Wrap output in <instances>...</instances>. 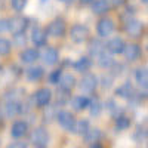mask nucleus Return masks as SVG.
<instances>
[{"mask_svg": "<svg viewBox=\"0 0 148 148\" xmlns=\"http://www.w3.org/2000/svg\"><path fill=\"white\" fill-rule=\"evenodd\" d=\"M30 142L34 147H39V148H45L49 145V133L45 127H34L31 135H30Z\"/></svg>", "mask_w": 148, "mask_h": 148, "instance_id": "1", "label": "nucleus"}, {"mask_svg": "<svg viewBox=\"0 0 148 148\" xmlns=\"http://www.w3.org/2000/svg\"><path fill=\"white\" fill-rule=\"evenodd\" d=\"M46 33L51 36V37H64L67 33V25H65V21L62 18H56L53 21L49 22V25L46 28Z\"/></svg>", "mask_w": 148, "mask_h": 148, "instance_id": "2", "label": "nucleus"}, {"mask_svg": "<svg viewBox=\"0 0 148 148\" xmlns=\"http://www.w3.org/2000/svg\"><path fill=\"white\" fill-rule=\"evenodd\" d=\"M55 119H56V121L59 123V126L62 127L64 130L73 132V127H74V125H76V119H74V116L70 113V111H67V110L58 111Z\"/></svg>", "mask_w": 148, "mask_h": 148, "instance_id": "3", "label": "nucleus"}, {"mask_svg": "<svg viewBox=\"0 0 148 148\" xmlns=\"http://www.w3.org/2000/svg\"><path fill=\"white\" fill-rule=\"evenodd\" d=\"M89 37V28L83 24H74L70 30V39L74 43H83Z\"/></svg>", "mask_w": 148, "mask_h": 148, "instance_id": "4", "label": "nucleus"}, {"mask_svg": "<svg viewBox=\"0 0 148 148\" xmlns=\"http://www.w3.org/2000/svg\"><path fill=\"white\" fill-rule=\"evenodd\" d=\"M96 86H98V77L95 76V74H92V73L83 74V77H82V80H80V83H79L80 90H82V92H86V93L95 92Z\"/></svg>", "mask_w": 148, "mask_h": 148, "instance_id": "5", "label": "nucleus"}, {"mask_svg": "<svg viewBox=\"0 0 148 148\" xmlns=\"http://www.w3.org/2000/svg\"><path fill=\"white\" fill-rule=\"evenodd\" d=\"M125 31L127 33L129 37L136 39V37H141L142 33H144V24H142L139 19L130 18V19H127L126 24H125Z\"/></svg>", "mask_w": 148, "mask_h": 148, "instance_id": "6", "label": "nucleus"}, {"mask_svg": "<svg viewBox=\"0 0 148 148\" xmlns=\"http://www.w3.org/2000/svg\"><path fill=\"white\" fill-rule=\"evenodd\" d=\"M113 31H114V21L111 18L104 16V18H101L99 21H98V24H96V33H98L99 37H107Z\"/></svg>", "mask_w": 148, "mask_h": 148, "instance_id": "7", "label": "nucleus"}, {"mask_svg": "<svg viewBox=\"0 0 148 148\" xmlns=\"http://www.w3.org/2000/svg\"><path fill=\"white\" fill-rule=\"evenodd\" d=\"M28 27V19L24 16H14L9 19V31L12 34H18L24 33Z\"/></svg>", "mask_w": 148, "mask_h": 148, "instance_id": "8", "label": "nucleus"}, {"mask_svg": "<svg viewBox=\"0 0 148 148\" xmlns=\"http://www.w3.org/2000/svg\"><path fill=\"white\" fill-rule=\"evenodd\" d=\"M51 99H52V92L51 89H47V88H42L39 90H36L34 93V104L37 107H46L51 104Z\"/></svg>", "mask_w": 148, "mask_h": 148, "instance_id": "9", "label": "nucleus"}, {"mask_svg": "<svg viewBox=\"0 0 148 148\" xmlns=\"http://www.w3.org/2000/svg\"><path fill=\"white\" fill-rule=\"evenodd\" d=\"M116 95H117L119 98H123V99H127V101L135 99V98L138 96L130 82H125L123 84H120L119 88L116 89Z\"/></svg>", "mask_w": 148, "mask_h": 148, "instance_id": "10", "label": "nucleus"}, {"mask_svg": "<svg viewBox=\"0 0 148 148\" xmlns=\"http://www.w3.org/2000/svg\"><path fill=\"white\" fill-rule=\"evenodd\" d=\"M125 47H126V43H125V40H123L121 37H113V39H110V40L107 42V45H105L107 52L113 53V55L123 53Z\"/></svg>", "mask_w": 148, "mask_h": 148, "instance_id": "11", "label": "nucleus"}, {"mask_svg": "<svg viewBox=\"0 0 148 148\" xmlns=\"http://www.w3.org/2000/svg\"><path fill=\"white\" fill-rule=\"evenodd\" d=\"M123 53H125V58L129 61V62H135V61L139 59L142 51H141V46L138 43H129V45H126Z\"/></svg>", "mask_w": 148, "mask_h": 148, "instance_id": "12", "label": "nucleus"}, {"mask_svg": "<svg viewBox=\"0 0 148 148\" xmlns=\"http://www.w3.org/2000/svg\"><path fill=\"white\" fill-rule=\"evenodd\" d=\"M135 82L142 90H148V67H139L135 70Z\"/></svg>", "mask_w": 148, "mask_h": 148, "instance_id": "13", "label": "nucleus"}, {"mask_svg": "<svg viewBox=\"0 0 148 148\" xmlns=\"http://www.w3.org/2000/svg\"><path fill=\"white\" fill-rule=\"evenodd\" d=\"M58 84H59V89H62L65 92H71L73 88L76 86V77L71 73H64V74H61Z\"/></svg>", "mask_w": 148, "mask_h": 148, "instance_id": "14", "label": "nucleus"}, {"mask_svg": "<svg viewBox=\"0 0 148 148\" xmlns=\"http://www.w3.org/2000/svg\"><path fill=\"white\" fill-rule=\"evenodd\" d=\"M22 104L19 102V101H16V99H12V101H8L6 102V105H5V114H6V117H15V116H18V114H21L22 113Z\"/></svg>", "mask_w": 148, "mask_h": 148, "instance_id": "15", "label": "nucleus"}, {"mask_svg": "<svg viewBox=\"0 0 148 148\" xmlns=\"http://www.w3.org/2000/svg\"><path fill=\"white\" fill-rule=\"evenodd\" d=\"M42 59L46 65H55L59 59V53L55 47H46L42 53Z\"/></svg>", "mask_w": 148, "mask_h": 148, "instance_id": "16", "label": "nucleus"}, {"mask_svg": "<svg viewBox=\"0 0 148 148\" xmlns=\"http://www.w3.org/2000/svg\"><path fill=\"white\" fill-rule=\"evenodd\" d=\"M27 130H28L27 121L16 120V121H14V125H12V127H10V135L14 138H22L24 135L27 133Z\"/></svg>", "mask_w": 148, "mask_h": 148, "instance_id": "17", "label": "nucleus"}, {"mask_svg": "<svg viewBox=\"0 0 148 148\" xmlns=\"http://www.w3.org/2000/svg\"><path fill=\"white\" fill-rule=\"evenodd\" d=\"M31 40L36 46H45L46 45V40H47V33L46 30L40 28V27H36L33 28V33H31Z\"/></svg>", "mask_w": 148, "mask_h": 148, "instance_id": "18", "label": "nucleus"}, {"mask_svg": "<svg viewBox=\"0 0 148 148\" xmlns=\"http://www.w3.org/2000/svg\"><path fill=\"white\" fill-rule=\"evenodd\" d=\"M89 105H90V99L84 95L74 96L71 99V107L74 108V111H83L86 108H89Z\"/></svg>", "mask_w": 148, "mask_h": 148, "instance_id": "19", "label": "nucleus"}, {"mask_svg": "<svg viewBox=\"0 0 148 148\" xmlns=\"http://www.w3.org/2000/svg\"><path fill=\"white\" fill-rule=\"evenodd\" d=\"M39 56H40V53L37 49H25V51L21 52L19 59H21L22 64H33L39 59Z\"/></svg>", "mask_w": 148, "mask_h": 148, "instance_id": "20", "label": "nucleus"}, {"mask_svg": "<svg viewBox=\"0 0 148 148\" xmlns=\"http://www.w3.org/2000/svg\"><path fill=\"white\" fill-rule=\"evenodd\" d=\"M111 9L110 0H95L92 3V12L96 15H104Z\"/></svg>", "mask_w": 148, "mask_h": 148, "instance_id": "21", "label": "nucleus"}, {"mask_svg": "<svg viewBox=\"0 0 148 148\" xmlns=\"http://www.w3.org/2000/svg\"><path fill=\"white\" fill-rule=\"evenodd\" d=\"M83 138H84V142H88V144H95V142H99L101 138H102V132L101 129H98V127H93V129H88V132H86L83 135Z\"/></svg>", "mask_w": 148, "mask_h": 148, "instance_id": "22", "label": "nucleus"}, {"mask_svg": "<svg viewBox=\"0 0 148 148\" xmlns=\"http://www.w3.org/2000/svg\"><path fill=\"white\" fill-rule=\"evenodd\" d=\"M45 76V68L43 67H30L27 71H25V77L30 80V82H39L42 77Z\"/></svg>", "mask_w": 148, "mask_h": 148, "instance_id": "23", "label": "nucleus"}, {"mask_svg": "<svg viewBox=\"0 0 148 148\" xmlns=\"http://www.w3.org/2000/svg\"><path fill=\"white\" fill-rule=\"evenodd\" d=\"M96 61H98V65L102 67V68H111L114 65V59L110 55V52L107 53V49H104V51L96 56Z\"/></svg>", "mask_w": 148, "mask_h": 148, "instance_id": "24", "label": "nucleus"}, {"mask_svg": "<svg viewBox=\"0 0 148 148\" xmlns=\"http://www.w3.org/2000/svg\"><path fill=\"white\" fill-rule=\"evenodd\" d=\"M105 108H107V111H108V114L111 116V117H119L120 114H123V110L121 108V105H119L117 102H116V99H108L107 102H105Z\"/></svg>", "mask_w": 148, "mask_h": 148, "instance_id": "25", "label": "nucleus"}, {"mask_svg": "<svg viewBox=\"0 0 148 148\" xmlns=\"http://www.w3.org/2000/svg\"><path fill=\"white\" fill-rule=\"evenodd\" d=\"M73 67H74V70L79 71V73H86L92 67V61L88 56H82V58H79L76 62L73 64Z\"/></svg>", "mask_w": 148, "mask_h": 148, "instance_id": "26", "label": "nucleus"}, {"mask_svg": "<svg viewBox=\"0 0 148 148\" xmlns=\"http://www.w3.org/2000/svg\"><path fill=\"white\" fill-rule=\"evenodd\" d=\"M132 125V120L126 116L120 114L119 117H116V121H114V126H116V130L119 132H123V130H127Z\"/></svg>", "mask_w": 148, "mask_h": 148, "instance_id": "27", "label": "nucleus"}, {"mask_svg": "<svg viewBox=\"0 0 148 148\" xmlns=\"http://www.w3.org/2000/svg\"><path fill=\"white\" fill-rule=\"evenodd\" d=\"M88 129H89V121L88 120H76V125H74V127H73V133H76V135H83L88 132Z\"/></svg>", "mask_w": 148, "mask_h": 148, "instance_id": "28", "label": "nucleus"}, {"mask_svg": "<svg viewBox=\"0 0 148 148\" xmlns=\"http://www.w3.org/2000/svg\"><path fill=\"white\" fill-rule=\"evenodd\" d=\"M104 49H105V45H102L99 40H92L90 45H89V52H90V55L95 56V58L99 55Z\"/></svg>", "mask_w": 148, "mask_h": 148, "instance_id": "29", "label": "nucleus"}, {"mask_svg": "<svg viewBox=\"0 0 148 148\" xmlns=\"http://www.w3.org/2000/svg\"><path fill=\"white\" fill-rule=\"evenodd\" d=\"M89 110H90V116L92 117H98L102 111V104L99 102V99H90V105H89Z\"/></svg>", "mask_w": 148, "mask_h": 148, "instance_id": "30", "label": "nucleus"}, {"mask_svg": "<svg viewBox=\"0 0 148 148\" xmlns=\"http://www.w3.org/2000/svg\"><path fill=\"white\" fill-rule=\"evenodd\" d=\"M10 51H12V43L5 37H0V56L9 55Z\"/></svg>", "mask_w": 148, "mask_h": 148, "instance_id": "31", "label": "nucleus"}, {"mask_svg": "<svg viewBox=\"0 0 148 148\" xmlns=\"http://www.w3.org/2000/svg\"><path fill=\"white\" fill-rule=\"evenodd\" d=\"M133 138H135V141H136V142L147 141L148 139V129H138V130H135Z\"/></svg>", "mask_w": 148, "mask_h": 148, "instance_id": "32", "label": "nucleus"}, {"mask_svg": "<svg viewBox=\"0 0 148 148\" xmlns=\"http://www.w3.org/2000/svg\"><path fill=\"white\" fill-rule=\"evenodd\" d=\"M10 5L16 12H21L27 6V0H10Z\"/></svg>", "mask_w": 148, "mask_h": 148, "instance_id": "33", "label": "nucleus"}, {"mask_svg": "<svg viewBox=\"0 0 148 148\" xmlns=\"http://www.w3.org/2000/svg\"><path fill=\"white\" fill-rule=\"evenodd\" d=\"M61 74H62L61 70H53L51 74H49V82H51L52 84H58V82L61 79Z\"/></svg>", "mask_w": 148, "mask_h": 148, "instance_id": "34", "label": "nucleus"}, {"mask_svg": "<svg viewBox=\"0 0 148 148\" xmlns=\"http://www.w3.org/2000/svg\"><path fill=\"white\" fill-rule=\"evenodd\" d=\"M14 37H15V43H16V46H19V47H24V46H25L27 39H25V34H24V33L14 34Z\"/></svg>", "mask_w": 148, "mask_h": 148, "instance_id": "35", "label": "nucleus"}, {"mask_svg": "<svg viewBox=\"0 0 148 148\" xmlns=\"http://www.w3.org/2000/svg\"><path fill=\"white\" fill-rule=\"evenodd\" d=\"M9 31V19H0V33Z\"/></svg>", "mask_w": 148, "mask_h": 148, "instance_id": "36", "label": "nucleus"}, {"mask_svg": "<svg viewBox=\"0 0 148 148\" xmlns=\"http://www.w3.org/2000/svg\"><path fill=\"white\" fill-rule=\"evenodd\" d=\"M111 83H113V77L111 76H104L102 77V88H110Z\"/></svg>", "mask_w": 148, "mask_h": 148, "instance_id": "37", "label": "nucleus"}, {"mask_svg": "<svg viewBox=\"0 0 148 148\" xmlns=\"http://www.w3.org/2000/svg\"><path fill=\"white\" fill-rule=\"evenodd\" d=\"M111 2V6H114V8H120L126 3V0H110Z\"/></svg>", "mask_w": 148, "mask_h": 148, "instance_id": "38", "label": "nucleus"}, {"mask_svg": "<svg viewBox=\"0 0 148 148\" xmlns=\"http://www.w3.org/2000/svg\"><path fill=\"white\" fill-rule=\"evenodd\" d=\"M9 147H19V148H22V147H27V144H24V142H18V144H10Z\"/></svg>", "mask_w": 148, "mask_h": 148, "instance_id": "39", "label": "nucleus"}, {"mask_svg": "<svg viewBox=\"0 0 148 148\" xmlns=\"http://www.w3.org/2000/svg\"><path fill=\"white\" fill-rule=\"evenodd\" d=\"M93 0H80V3L82 5H89V3H92Z\"/></svg>", "mask_w": 148, "mask_h": 148, "instance_id": "40", "label": "nucleus"}, {"mask_svg": "<svg viewBox=\"0 0 148 148\" xmlns=\"http://www.w3.org/2000/svg\"><path fill=\"white\" fill-rule=\"evenodd\" d=\"M61 2H64V3H71L73 0H61Z\"/></svg>", "mask_w": 148, "mask_h": 148, "instance_id": "41", "label": "nucleus"}, {"mask_svg": "<svg viewBox=\"0 0 148 148\" xmlns=\"http://www.w3.org/2000/svg\"><path fill=\"white\" fill-rule=\"evenodd\" d=\"M142 3H145V5H148V0H141Z\"/></svg>", "mask_w": 148, "mask_h": 148, "instance_id": "42", "label": "nucleus"}, {"mask_svg": "<svg viewBox=\"0 0 148 148\" xmlns=\"http://www.w3.org/2000/svg\"><path fill=\"white\" fill-rule=\"evenodd\" d=\"M0 120H2V110H0Z\"/></svg>", "mask_w": 148, "mask_h": 148, "instance_id": "43", "label": "nucleus"}, {"mask_svg": "<svg viewBox=\"0 0 148 148\" xmlns=\"http://www.w3.org/2000/svg\"><path fill=\"white\" fill-rule=\"evenodd\" d=\"M42 2H43V3H46V2H49V0H42Z\"/></svg>", "mask_w": 148, "mask_h": 148, "instance_id": "44", "label": "nucleus"}, {"mask_svg": "<svg viewBox=\"0 0 148 148\" xmlns=\"http://www.w3.org/2000/svg\"><path fill=\"white\" fill-rule=\"evenodd\" d=\"M147 147H148V139H147Z\"/></svg>", "mask_w": 148, "mask_h": 148, "instance_id": "45", "label": "nucleus"}, {"mask_svg": "<svg viewBox=\"0 0 148 148\" xmlns=\"http://www.w3.org/2000/svg\"><path fill=\"white\" fill-rule=\"evenodd\" d=\"M147 47H148V45H147Z\"/></svg>", "mask_w": 148, "mask_h": 148, "instance_id": "46", "label": "nucleus"}]
</instances>
